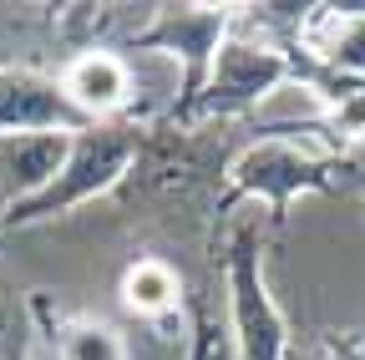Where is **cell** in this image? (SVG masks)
Segmentation results:
<instances>
[{
    "label": "cell",
    "mask_w": 365,
    "mask_h": 360,
    "mask_svg": "<svg viewBox=\"0 0 365 360\" xmlns=\"http://www.w3.org/2000/svg\"><path fill=\"white\" fill-rule=\"evenodd\" d=\"M223 173H228V198L223 203L259 198V203H269L274 223L289 213L294 198L335 188V158H319V153L299 148L294 138H279V132H269V138L239 148Z\"/></svg>",
    "instance_id": "4"
},
{
    "label": "cell",
    "mask_w": 365,
    "mask_h": 360,
    "mask_svg": "<svg viewBox=\"0 0 365 360\" xmlns=\"http://www.w3.org/2000/svg\"><path fill=\"white\" fill-rule=\"evenodd\" d=\"M299 46L335 76L365 81V16L350 6V0H335V6H314Z\"/></svg>",
    "instance_id": "9"
},
{
    "label": "cell",
    "mask_w": 365,
    "mask_h": 360,
    "mask_svg": "<svg viewBox=\"0 0 365 360\" xmlns=\"http://www.w3.org/2000/svg\"><path fill=\"white\" fill-rule=\"evenodd\" d=\"M117 299L127 314H137V320H163V314L178 309L182 299V279H178V269L168 259H132L122 269V284H117Z\"/></svg>",
    "instance_id": "11"
},
{
    "label": "cell",
    "mask_w": 365,
    "mask_h": 360,
    "mask_svg": "<svg viewBox=\"0 0 365 360\" xmlns=\"http://www.w3.org/2000/svg\"><path fill=\"white\" fill-rule=\"evenodd\" d=\"M76 132H11L0 138V213L31 203L66 168Z\"/></svg>",
    "instance_id": "7"
},
{
    "label": "cell",
    "mask_w": 365,
    "mask_h": 360,
    "mask_svg": "<svg viewBox=\"0 0 365 360\" xmlns=\"http://www.w3.org/2000/svg\"><path fill=\"white\" fill-rule=\"evenodd\" d=\"M31 320H36L31 299H21L11 284H0V360H26V350H31Z\"/></svg>",
    "instance_id": "12"
},
{
    "label": "cell",
    "mask_w": 365,
    "mask_h": 360,
    "mask_svg": "<svg viewBox=\"0 0 365 360\" xmlns=\"http://www.w3.org/2000/svg\"><path fill=\"white\" fill-rule=\"evenodd\" d=\"M223 289H228V330L239 360H289V320L274 304L264 279V239L259 223H244L223 254Z\"/></svg>",
    "instance_id": "3"
},
{
    "label": "cell",
    "mask_w": 365,
    "mask_h": 360,
    "mask_svg": "<svg viewBox=\"0 0 365 360\" xmlns=\"http://www.w3.org/2000/svg\"><path fill=\"white\" fill-rule=\"evenodd\" d=\"M294 86V56L284 41H269V36H244L234 31L218 51V66L208 76V92L193 107V122H213V117H244L259 102H269L274 92Z\"/></svg>",
    "instance_id": "5"
},
{
    "label": "cell",
    "mask_w": 365,
    "mask_h": 360,
    "mask_svg": "<svg viewBox=\"0 0 365 360\" xmlns=\"http://www.w3.org/2000/svg\"><path fill=\"white\" fill-rule=\"evenodd\" d=\"M319 360H365V340L360 335H335L325 350H319Z\"/></svg>",
    "instance_id": "13"
},
{
    "label": "cell",
    "mask_w": 365,
    "mask_h": 360,
    "mask_svg": "<svg viewBox=\"0 0 365 360\" xmlns=\"http://www.w3.org/2000/svg\"><path fill=\"white\" fill-rule=\"evenodd\" d=\"M76 102L66 97L61 76H46L31 66H0V138L11 132H86Z\"/></svg>",
    "instance_id": "6"
},
{
    "label": "cell",
    "mask_w": 365,
    "mask_h": 360,
    "mask_svg": "<svg viewBox=\"0 0 365 360\" xmlns=\"http://www.w3.org/2000/svg\"><path fill=\"white\" fill-rule=\"evenodd\" d=\"M360 188H365V173H360Z\"/></svg>",
    "instance_id": "14"
},
{
    "label": "cell",
    "mask_w": 365,
    "mask_h": 360,
    "mask_svg": "<svg viewBox=\"0 0 365 360\" xmlns=\"http://www.w3.org/2000/svg\"><path fill=\"white\" fill-rule=\"evenodd\" d=\"M31 309L36 320L51 330V345H56V360H132L127 340L117 325L107 320H91V314H71V320H51L41 294H31Z\"/></svg>",
    "instance_id": "10"
},
{
    "label": "cell",
    "mask_w": 365,
    "mask_h": 360,
    "mask_svg": "<svg viewBox=\"0 0 365 360\" xmlns=\"http://www.w3.org/2000/svg\"><path fill=\"white\" fill-rule=\"evenodd\" d=\"M239 16H244V6H153L148 26H137L122 41L127 51H158V56L178 61L182 81H178V102H173V127H188L193 107L203 102L223 41L239 31Z\"/></svg>",
    "instance_id": "2"
},
{
    "label": "cell",
    "mask_w": 365,
    "mask_h": 360,
    "mask_svg": "<svg viewBox=\"0 0 365 360\" xmlns=\"http://www.w3.org/2000/svg\"><path fill=\"white\" fill-rule=\"evenodd\" d=\"M61 86L86 122H122V107L132 97V66L112 46H86L66 61Z\"/></svg>",
    "instance_id": "8"
},
{
    "label": "cell",
    "mask_w": 365,
    "mask_h": 360,
    "mask_svg": "<svg viewBox=\"0 0 365 360\" xmlns=\"http://www.w3.org/2000/svg\"><path fill=\"white\" fill-rule=\"evenodd\" d=\"M143 148H148L143 127L127 122V117L76 132V138H71V158L51 178V188L36 193L21 208H11V213H0V229H41V223H56V218H66V213H76L86 203L117 193L137 173V163H143Z\"/></svg>",
    "instance_id": "1"
}]
</instances>
